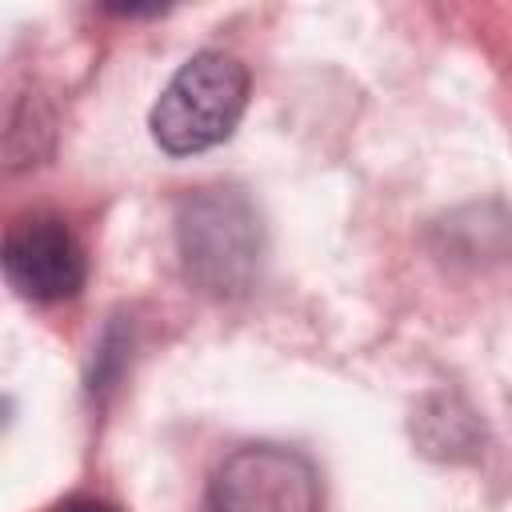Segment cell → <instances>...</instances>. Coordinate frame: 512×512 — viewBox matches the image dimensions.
<instances>
[{
	"label": "cell",
	"instance_id": "obj_2",
	"mask_svg": "<svg viewBox=\"0 0 512 512\" xmlns=\"http://www.w3.org/2000/svg\"><path fill=\"white\" fill-rule=\"evenodd\" d=\"M248 108V68L220 48L188 56L148 112L152 140L168 156H196L224 144Z\"/></svg>",
	"mask_w": 512,
	"mask_h": 512
},
{
	"label": "cell",
	"instance_id": "obj_6",
	"mask_svg": "<svg viewBox=\"0 0 512 512\" xmlns=\"http://www.w3.org/2000/svg\"><path fill=\"white\" fill-rule=\"evenodd\" d=\"M56 512H116V508L104 504V500H68V504L56 508Z\"/></svg>",
	"mask_w": 512,
	"mask_h": 512
},
{
	"label": "cell",
	"instance_id": "obj_3",
	"mask_svg": "<svg viewBox=\"0 0 512 512\" xmlns=\"http://www.w3.org/2000/svg\"><path fill=\"white\" fill-rule=\"evenodd\" d=\"M204 512H320L316 464L288 444H240L216 464Z\"/></svg>",
	"mask_w": 512,
	"mask_h": 512
},
{
	"label": "cell",
	"instance_id": "obj_1",
	"mask_svg": "<svg viewBox=\"0 0 512 512\" xmlns=\"http://www.w3.org/2000/svg\"><path fill=\"white\" fill-rule=\"evenodd\" d=\"M176 252L184 280L216 300L244 296L264 260V224L244 188H196L176 208Z\"/></svg>",
	"mask_w": 512,
	"mask_h": 512
},
{
	"label": "cell",
	"instance_id": "obj_4",
	"mask_svg": "<svg viewBox=\"0 0 512 512\" xmlns=\"http://www.w3.org/2000/svg\"><path fill=\"white\" fill-rule=\"evenodd\" d=\"M4 280L20 300L56 304L84 288L88 260L76 232L52 212H28L4 232Z\"/></svg>",
	"mask_w": 512,
	"mask_h": 512
},
{
	"label": "cell",
	"instance_id": "obj_5",
	"mask_svg": "<svg viewBox=\"0 0 512 512\" xmlns=\"http://www.w3.org/2000/svg\"><path fill=\"white\" fill-rule=\"evenodd\" d=\"M412 432L420 448L436 460H472L484 444V424L480 416L452 392H432L416 404Z\"/></svg>",
	"mask_w": 512,
	"mask_h": 512
}]
</instances>
